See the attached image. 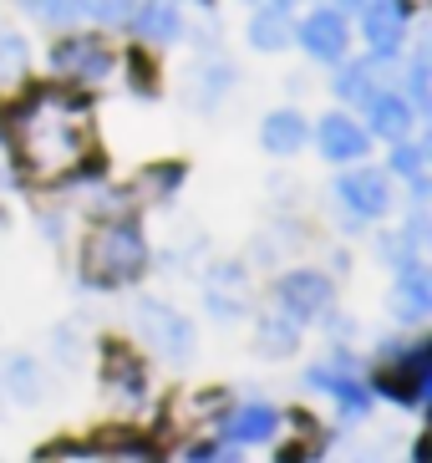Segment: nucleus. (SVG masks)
<instances>
[{"label":"nucleus","instance_id":"f257e3e1","mask_svg":"<svg viewBox=\"0 0 432 463\" xmlns=\"http://www.w3.org/2000/svg\"><path fill=\"white\" fill-rule=\"evenodd\" d=\"M11 148L31 184H67V178L87 174L97 158L92 112L61 87H36L11 112Z\"/></svg>","mask_w":432,"mask_h":463},{"label":"nucleus","instance_id":"f03ea898","mask_svg":"<svg viewBox=\"0 0 432 463\" xmlns=\"http://www.w3.org/2000/svg\"><path fill=\"white\" fill-rule=\"evenodd\" d=\"M143 270H148V240L127 219L97 224L87 234V245H81V275H87V286L117 290V286H133Z\"/></svg>","mask_w":432,"mask_h":463},{"label":"nucleus","instance_id":"7ed1b4c3","mask_svg":"<svg viewBox=\"0 0 432 463\" xmlns=\"http://www.w3.org/2000/svg\"><path fill=\"white\" fill-rule=\"evenodd\" d=\"M137 331H143L148 346L163 352L168 362H183V356L193 352V326L174 311V306H163V300H143V306H137Z\"/></svg>","mask_w":432,"mask_h":463},{"label":"nucleus","instance_id":"20e7f679","mask_svg":"<svg viewBox=\"0 0 432 463\" xmlns=\"http://www.w3.org/2000/svg\"><path fill=\"white\" fill-rule=\"evenodd\" d=\"M52 67L61 71V77H71V82H102L112 71V52H108L102 36L77 31V36H61V42L52 46Z\"/></svg>","mask_w":432,"mask_h":463},{"label":"nucleus","instance_id":"39448f33","mask_svg":"<svg viewBox=\"0 0 432 463\" xmlns=\"http://www.w3.org/2000/svg\"><path fill=\"white\" fill-rule=\"evenodd\" d=\"M275 296H280L285 316L300 326V321H315V316L331 311V296H336V290H331V280H325L321 270H290L280 286H275Z\"/></svg>","mask_w":432,"mask_h":463},{"label":"nucleus","instance_id":"423d86ee","mask_svg":"<svg viewBox=\"0 0 432 463\" xmlns=\"http://www.w3.org/2000/svg\"><path fill=\"white\" fill-rule=\"evenodd\" d=\"M296 42L305 46V56H315V61H341L346 46H352V26H346V15L341 11L325 5V11H311L296 26Z\"/></svg>","mask_w":432,"mask_h":463},{"label":"nucleus","instance_id":"0eeeda50","mask_svg":"<svg viewBox=\"0 0 432 463\" xmlns=\"http://www.w3.org/2000/svg\"><path fill=\"white\" fill-rule=\"evenodd\" d=\"M336 199L352 209L356 219H377V214L392 209V178L377 174V168H352V174H341Z\"/></svg>","mask_w":432,"mask_h":463},{"label":"nucleus","instance_id":"6e6552de","mask_svg":"<svg viewBox=\"0 0 432 463\" xmlns=\"http://www.w3.org/2000/svg\"><path fill=\"white\" fill-rule=\"evenodd\" d=\"M427 382H432V346H412L407 356H397L392 367L381 372V392L392 397V402L418 408L422 397H427Z\"/></svg>","mask_w":432,"mask_h":463},{"label":"nucleus","instance_id":"1a4fd4ad","mask_svg":"<svg viewBox=\"0 0 432 463\" xmlns=\"http://www.w3.org/2000/svg\"><path fill=\"white\" fill-rule=\"evenodd\" d=\"M315 137H321V153L331 158V164H362L366 148H371V133H366L356 118H346V112H331V118H321Z\"/></svg>","mask_w":432,"mask_h":463},{"label":"nucleus","instance_id":"9d476101","mask_svg":"<svg viewBox=\"0 0 432 463\" xmlns=\"http://www.w3.org/2000/svg\"><path fill=\"white\" fill-rule=\"evenodd\" d=\"M362 11H366L362 31H366V42H371V52H381V56L397 52L407 36V0H366Z\"/></svg>","mask_w":432,"mask_h":463},{"label":"nucleus","instance_id":"9b49d317","mask_svg":"<svg viewBox=\"0 0 432 463\" xmlns=\"http://www.w3.org/2000/svg\"><path fill=\"white\" fill-rule=\"evenodd\" d=\"M366 118H371V133L387 137V143H402V137L412 133V123H418L412 102H407L402 92H381V87L366 97Z\"/></svg>","mask_w":432,"mask_h":463},{"label":"nucleus","instance_id":"f8f14e48","mask_svg":"<svg viewBox=\"0 0 432 463\" xmlns=\"http://www.w3.org/2000/svg\"><path fill=\"white\" fill-rule=\"evenodd\" d=\"M259 143H265V153H275V158H290V153H300L311 143V123H305L300 112L280 108L259 123Z\"/></svg>","mask_w":432,"mask_h":463},{"label":"nucleus","instance_id":"ddd939ff","mask_svg":"<svg viewBox=\"0 0 432 463\" xmlns=\"http://www.w3.org/2000/svg\"><path fill=\"white\" fill-rule=\"evenodd\" d=\"M102 382H108L117 397L137 402V397H143V387H148V372H143V362H137L127 346H108V352H102Z\"/></svg>","mask_w":432,"mask_h":463},{"label":"nucleus","instance_id":"4468645a","mask_svg":"<svg viewBox=\"0 0 432 463\" xmlns=\"http://www.w3.org/2000/svg\"><path fill=\"white\" fill-rule=\"evenodd\" d=\"M305 382H311V387H321V392H331L341 402V412H352V418H362V412L371 408L366 387L356 377H346V372H341V362H336V367H311V372H305Z\"/></svg>","mask_w":432,"mask_h":463},{"label":"nucleus","instance_id":"2eb2a0df","mask_svg":"<svg viewBox=\"0 0 432 463\" xmlns=\"http://www.w3.org/2000/svg\"><path fill=\"white\" fill-rule=\"evenodd\" d=\"M133 26H137V36H148V42H178V36H183V15H178L174 0H137Z\"/></svg>","mask_w":432,"mask_h":463},{"label":"nucleus","instance_id":"dca6fc26","mask_svg":"<svg viewBox=\"0 0 432 463\" xmlns=\"http://www.w3.org/2000/svg\"><path fill=\"white\" fill-rule=\"evenodd\" d=\"M290 36H296V26H290V5L285 0H275L270 11H255V21H249V46L255 52H280Z\"/></svg>","mask_w":432,"mask_h":463},{"label":"nucleus","instance_id":"f3484780","mask_svg":"<svg viewBox=\"0 0 432 463\" xmlns=\"http://www.w3.org/2000/svg\"><path fill=\"white\" fill-rule=\"evenodd\" d=\"M397 316L402 321H422V316L432 311V286L427 275L418 270V265H402V275H397Z\"/></svg>","mask_w":432,"mask_h":463},{"label":"nucleus","instance_id":"a211bd4d","mask_svg":"<svg viewBox=\"0 0 432 463\" xmlns=\"http://www.w3.org/2000/svg\"><path fill=\"white\" fill-rule=\"evenodd\" d=\"M275 422H280V418H275V408H259V402H255V408H239L230 418V438H234V443H265V438L275 433Z\"/></svg>","mask_w":432,"mask_h":463},{"label":"nucleus","instance_id":"6ab92c4d","mask_svg":"<svg viewBox=\"0 0 432 463\" xmlns=\"http://www.w3.org/2000/svg\"><path fill=\"white\" fill-rule=\"evenodd\" d=\"M26 61H31V46L21 31L0 26V82H15V77H26Z\"/></svg>","mask_w":432,"mask_h":463},{"label":"nucleus","instance_id":"aec40b11","mask_svg":"<svg viewBox=\"0 0 432 463\" xmlns=\"http://www.w3.org/2000/svg\"><path fill=\"white\" fill-rule=\"evenodd\" d=\"M21 11L46 21V26H67V21H77L87 11V0H21Z\"/></svg>","mask_w":432,"mask_h":463},{"label":"nucleus","instance_id":"412c9836","mask_svg":"<svg viewBox=\"0 0 432 463\" xmlns=\"http://www.w3.org/2000/svg\"><path fill=\"white\" fill-rule=\"evenodd\" d=\"M377 92V82H371V67H341V77H336V97H346V102H366V97Z\"/></svg>","mask_w":432,"mask_h":463},{"label":"nucleus","instance_id":"4be33fe9","mask_svg":"<svg viewBox=\"0 0 432 463\" xmlns=\"http://www.w3.org/2000/svg\"><path fill=\"white\" fill-rule=\"evenodd\" d=\"M178 184H183V164H158V168H148V174H143V189L158 194V199H168Z\"/></svg>","mask_w":432,"mask_h":463},{"label":"nucleus","instance_id":"5701e85b","mask_svg":"<svg viewBox=\"0 0 432 463\" xmlns=\"http://www.w3.org/2000/svg\"><path fill=\"white\" fill-rule=\"evenodd\" d=\"M259 346H270L275 356H285L296 346V321H290V316H285V321H265V326H259Z\"/></svg>","mask_w":432,"mask_h":463},{"label":"nucleus","instance_id":"b1692460","mask_svg":"<svg viewBox=\"0 0 432 463\" xmlns=\"http://www.w3.org/2000/svg\"><path fill=\"white\" fill-rule=\"evenodd\" d=\"M392 168L412 178V184H418V194H422V148H418V143H407V137H402V143H397V153H392Z\"/></svg>","mask_w":432,"mask_h":463},{"label":"nucleus","instance_id":"393cba45","mask_svg":"<svg viewBox=\"0 0 432 463\" xmlns=\"http://www.w3.org/2000/svg\"><path fill=\"white\" fill-rule=\"evenodd\" d=\"M11 387H15V397H36L41 392V377H36V367H31L26 356L11 362Z\"/></svg>","mask_w":432,"mask_h":463},{"label":"nucleus","instance_id":"a878e982","mask_svg":"<svg viewBox=\"0 0 432 463\" xmlns=\"http://www.w3.org/2000/svg\"><path fill=\"white\" fill-rule=\"evenodd\" d=\"M407 77H412V112H422L427 108V56H412V71H407Z\"/></svg>","mask_w":432,"mask_h":463},{"label":"nucleus","instance_id":"bb28decb","mask_svg":"<svg viewBox=\"0 0 432 463\" xmlns=\"http://www.w3.org/2000/svg\"><path fill=\"white\" fill-rule=\"evenodd\" d=\"M189 463H239V453H219V449H193Z\"/></svg>","mask_w":432,"mask_h":463},{"label":"nucleus","instance_id":"cd10ccee","mask_svg":"<svg viewBox=\"0 0 432 463\" xmlns=\"http://www.w3.org/2000/svg\"><path fill=\"white\" fill-rule=\"evenodd\" d=\"M133 87L137 92H153V67H143V56H133Z\"/></svg>","mask_w":432,"mask_h":463},{"label":"nucleus","instance_id":"c85d7f7f","mask_svg":"<svg viewBox=\"0 0 432 463\" xmlns=\"http://www.w3.org/2000/svg\"><path fill=\"white\" fill-rule=\"evenodd\" d=\"M366 0H336V5H331V11H362Z\"/></svg>","mask_w":432,"mask_h":463},{"label":"nucleus","instance_id":"c756f323","mask_svg":"<svg viewBox=\"0 0 432 463\" xmlns=\"http://www.w3.org/2000/svg\"><path fill=\"white\" fill-rule=\"evenodd\" d=\"M0 184H5V174H0Z\"/></svg>","mask_w":432,"mask_h":463},{"label":"nucleus","instance_id":"7c9ffc66","mask_svg":"<svg viewBox=\"0 0 432 463\" xmlns=\"http://www.w3.org/2000/svg\"><path fill=\"white\" fill-rule=\"evenodd\" d=\"M285 5H290V0H285Z\"/></svg>","mask_w":432,"mask_h":463}]
</instances>
